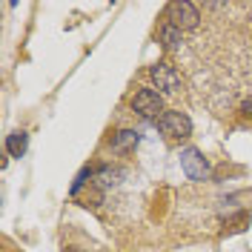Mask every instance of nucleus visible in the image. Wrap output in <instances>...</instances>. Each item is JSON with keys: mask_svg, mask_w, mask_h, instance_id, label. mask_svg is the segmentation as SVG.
Listing matches in <instances>:
<instances>
[{"mask_svg": "<svg viewBox=\"0 0 252 252\" xmlns=\"http://www.w3.org/2000/svg\"><path fill=\"white\" fill-rule=\"evenodd\" d=\"M158 129L169 141H184V138L192 135V121H189V115H184V112H163L158 118Z\"/></svg>", "mask_w": 252, "mask_h": 252, "instance_id": "1", "label": "nucleus"}, {"mask_svg": "<svg viewBox=\"0 0 252 252\" xmlns=\"http://www.w3.org/2000/svg\"><path fill=\"white\" fill-rule=\"evenodd\" d=\"M149 78H152V83H155L160 92H166V94H178L181 92V72H178L169 61L152 63Z\"/></svg>", "mask_w": 252, "mask_h": 252, "instance_id": "2", "label": "nucleus"}, {"mask_svg": "<svg viewBox=\"0 0 252 252\" xmlns=\"http://www.w3.org/2000/svg\"><path fill=\"white\" fill-rule=\"evenodd\" d=\"M166 20L178 26V29H195L198 26V20H201V12H198V6L195 3H187V0H175L166 6Z\"/></svg>", "mask_w": 252, "mask_h": 252, "instance_id": "3", "label": "nucleus"}, {"mask_svg": "<svg viewBox=\"0 0 252 252\" xmlns=\"http://www.w3.org/2000/svg\"><path fill=\"white\" fill-rule=\"evenodd\" d=\"M132 112H138L146 121H158L163 115V100L155 89H138L132 94Z\"/></svg>", "mask_w": 252, "mask_h": 252, "instance_id": "4", "label": "nucleus"}, {"mask_svg": "<svg viewBox=\"0 0 252 252\" xmlns=\"http://www.w3.org/2000/svg\"><path fill=\"white\" fill-rule=\"evenodd\" d=\"M181 169L187 172L189 181H206V178H209V160L204 158L201 149L187 146V149L181 152Z\"/></svg>", "mask_w": 252, "mask_h": 252, "instance_id": "5", "label": "nucleus"}, {"mask_svg": "<svg viewBox=\"0 0 252 252\" xmlns=\"http://www.w3.org/2000/svg\"><path fill=\"white\" fill-rule=\"evenodd\" d=\"M121 178H124V172H121L118 166H112V163H103V166H97V169H94V178H92V181H94V184H97L100 189H109V187H115Z\"/></svg>", "mask_w": 252, "mask_h": 252, "instance_id": "6", "label": "nucleus"}, {"mask_svg": "<svg viewBox=\"0 0 252 252\" xmlns=\"http://www.w3.org/2000/svg\"><path fill=\"white\" fill-rule=\"evenodd\" d=\"M141 143V132L135 129H121L115 138H112V152H129Z\"/></svg>", "mask_w": 252, "mask_h": 252, "instance_id": "7", "label": "nucleus"}, {"mask_svg": "<svg viewBox=\"0 0 252 252\" xmlns=\"http://www.w3.org/2000/svg\"><path fill=\"white\" fill-rule=\"evenodd\" d=\"M158 40H160V46L163 49H178L184 40H181V29L172 26L166 17H163V23H160V29H158Z\"/></svg>", "mask_w": 252, "mask_h": 252, "instance_id": "8", "label": "nucleus"}, {"mask_svg": "<svg viewBox=\"0 0 252 252\" xmlns=\"http://www.w3.org/2000/svg\"><path fill=\"white\" fill-rule=\"evenodd\" d=\"M26 149H29V135L26 132H12L6 138V152H9V158H23Z\"/></svg>", "mask_w": 252, "mask_h": 252, "instance_id": "9", "label": "nucleus"}, {"mask_svg": "<svg viewBox=\"0 0 252 252\" xmlns=\"http://www.w3.org/2000/svg\"><path fill=\"white\" fill-rule=\"evenodd\" d=\"M100 198H103V189H100V187L92 181V189H89V192H86L80 201H83V206H97V204H100Z\"/></svg>", "mask_w": 252, "mask_h": 252, "instance_id": "10", "label": "nucleus"}, {"mask_svg": "<svg viewBox=\"0 0 252 252\" xmlns=\"http://www.w3.org/2000/svg\"><path fill=\"white\" fill-rule=\"evenodd\" d=\"M244 112H247V115H252V97L247 100V103H244Z\"/></svg>", "mask_w": 252, "mask_h": 252, "instance_id": "11", "label": "nucleus"}]
</instances>
